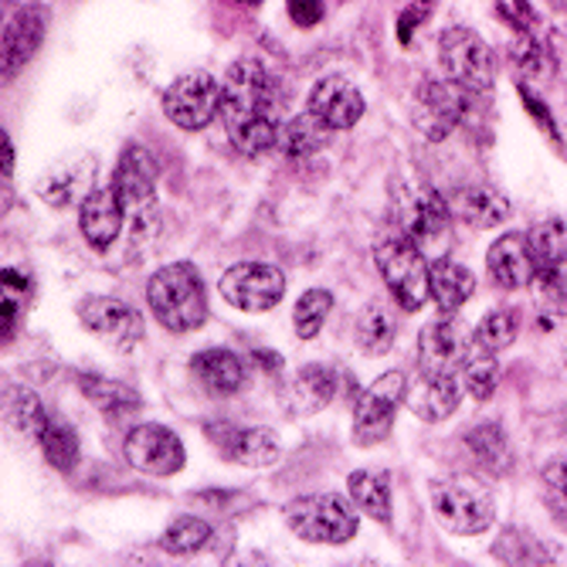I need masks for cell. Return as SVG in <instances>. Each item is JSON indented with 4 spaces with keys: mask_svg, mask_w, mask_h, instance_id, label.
Wrapping results in <instances>:
<instances>
[{
    "mask_svg": "<svg viewBox=\"0 0 567 567\" xmlns=\"http://www.w3.org/2000/svg\"><path fill=\"white\" fill-rule=\"evenodd\" d=\"M146 302L167 330L187 333L208 320V289L190 262H174L150 276Z\"/></svg>",
    "mask_w": 567,
    "mask_h": 567,
    "instance_id": "6da1fadb",
    "label": "cell"
},
{
    "mask_svg": "<svg viewBox=\"0 0 567 567\" xmlns=\"http://www.w3.org/2000/svg\"><path fill=\"white\" fill-rule=\"evenodd\" d=\"M432 509L449 534L476 537L493 527L496 503L483 480L476 476H445L432 483Z\"/></svg>",
    "mask_w": 567,
    "mask_h": 567,
    "instance_id": "7a4b0ae2",
    "label": "cell"
},
{
    "mask_svg": "<svg viewBox=\"0 0 567 567\" xmlns=\"http://www.w3.org/2000/svg\"><path fill=\"white\" fill-rule=\"evenodd\" d=\"M374 262L391 289V296L401 302V309H422L429 299V262L425 251L411 241L401 228H388L374 241Z\"/></svg>",
    "mask_w": 567,
    "mask_h": 567,
    "instance_id": "3957f363",
    "label": "cell"
},
{
    "mask_svg": "<svg viewBox=\"0 0 567 567\" xmlns=\"http://www.w3.org/2000/svg\"><path fill=\"white\" fill-rule=\"evenodd\" d=\"M394 228H401L425 255H439L449 245V200L422 184H394Z\"/></svg>",
    "mask_w": 567,
    "mask_h": 567,
    "instance_id": "277c9868",
    "label": "cell"
},
{
    "mask_svg": "<svg viewBox=\"0 0 567 567\" xmlns=\"http://www.w3.org/2000/svg\"><path fill=\"white\" fill-rule=\"evenodd\" d=\"M286 524L299 540H309V544H347L357 534L353 509L340 496H330V493L296 496L286 506Z\"/></svg>",
    "mask_w": 567,
    "mask_h": 567,
    "instance_id": "5b68a950",
    "label": "cell"
},
{
    "mask_svg": "<svg viewBox=\"0 0 567 567\" xmlns=\"http://www.w3.org/2000/svg\"><path fill=\"white\" fill-rule=\"evenodd\" d=\"M439 62L445 69V79L462 85L470 95L473 92H489L496 82V62L489 44L470 31V28H449L439 38Z\"/></svg>",
    "mask_w": 567,
    "mask_h": 567,
    "instance_id": "8992f818",
    "label": "cell"
},
{
    "mask_svg": "<svg viewBox=\"0 0 567 567\" xmlns=\"http://www.w3.org/2000/svg\"><path fill=\"white\" fill-rule=\"evenodd\" d=\"M466 99L470 92L455 85L452 79L425 75L415 85V95H411V123H415V130L425 140L442 143L466 116Z\"/></svg>",
    "mask_w": 567,
    "mask_h": 567,
    "instance_id": "52a82bcc",
    "label": "cell"
},
{
    "mask_svg": "<svg viewBox=\"0 0 567 567\" xmlns=\"http://www.w3.org/2000/svg\"><path fill=\"white\" fill-rule=\"evenodd\" d=\"M221 95L225 89L212 72L194 69L171 82L164 92V113L181 130H204L215 116H221Z\"/></svg>",
    "mask_w": 567,
    "mask_h": 567,
    "instance_id": "ba28073f",
    "label": "cell"
},
{
    "mask_svg": "<svg viewBox=\"0 0 567 567\" xmlns=\"http://www.w3.org/2000/svg\"><path fill=\"white\" fill-rule=\"evenodd\" d=\"M404 394H408V381L401 371L381 374L353 404V442L364 445V449L384 442L388 432L394 429V419H398V408L404 404Z\"/></svg>",
    "mask_w": 567,
    "mask_h": 567,
    "instance_id": "9c48e42d",
    "label": "cell"
},
{
    "mask_svg": "<svg viewBox=\"0 0 567 567\" xmlns=\"http://www.w3.org/2000/svg\"><path fill=\"white\" fill-rule=\"evenodd\" d=\"M476 343V330L458 313H442L419 333V371L422 374H462V364Z\"/></svg>",
    "mask_w": 567,
    "mask_h": 567,
    "instance_id": "30bf717a",
    "label": "cell"
},
{
    "mask_svg": "<svg viewBox=\"0 0 567 567\" xmlns=\"http://www.w3.org/2000/svg\"><path fill=\"white\" fill-rule=\"evenodd\" d=\"M218 289L241 313H266L286 296V276L266 262H238L221 276Z\"/></svg>",
    "mask_w": 567,
    "mask_h": 567,
    "instance_id": "8fae6325",
    "label": "cell"
},
{
    "mask_svg": "<svg viewBox=\"0 0 567 567\" xmlns=\"http://www.w3.org/2000/svg\"><path fill=\"white\" fill-rule=\"evenodd\" d=\"M79 320L82 327L99 337L113 350H133L143 340V317L140 309H133L130 302L116 299V296H89L79 302Z\"/></svg>",
    "mask_w": 567,
    "mask_h": 567,
    "instance_id": "7c38bea8",
    "label": "cell"
},
{
    "mask_svg": "<svg viewBox=\"0 0 567 567\" xmlns=\"http://www.w3.org/2000/svg\"><path fill=\"white\" fill-rule=\"evenodd\" d=\"M225 95L221 102H231V106H245V110H262L279 116L282 110V82L279 75L262 62V59H238L228 65L225 72Z\"/></svg>",
    "mask_w": 567,
    "mask_h": 567,
    "instance_id": "4fadbf2b",
    "label": "cell"
},
{
    "mask_svg": "<svg viewBox=\"0 0 567 567\" xmlns=\"http://www.w3.org/2000/svg\"><path fill=\"white\" fill-rule=\"evenodd\" d=\"M123 452H126L130 466L143 476H174L184 470V458H187L177 432H171L164 425H153V422L136 425L126 435Z\"/></svg>",
    "mask_w": 567,
    "mask_h": 567,
    "instance_id": "5bb4252c",
    "label": "cell"
},
{
    "mask_svg": "<svg viewBox=\"0 0 567 567\" xmlns=\"http://www.w3.org/2000/svg\"><path fill=\"white\" fill-rule=\"evenodd\" d=\"M95 157L89 153H69L59 164H51L41 177H38V197L48 204V208L65 212L82 204L95 187Z\"/></svg>",
    "mask_w": 567,
    "mask_h": 567,
    "instance_id": "9a60e30c",
    "label": "cell"
},
{
    "mask_svg": "<svg viewBox=\"0 0 567 567\" xmlns=\"http://www.w3.org/2000/svg\"><path fill=\"white\" fill-rule=\"evenodd\" d=\"M110 187L116 190L130 215H150L153 194H157V161H153V153L146 146H126Z\"/></svg>",
    "mask_w": 567,
    "mask_h": 567,
    "instance_id": "2e32d148",
    "label": "cell"
},
{
    "mask_svg": "<svg viewBox=\"0 0 567 567\" xmlns=\"http://www.w3.org/2000/svg\"><path fill=\"white\" fill-rule=\"evenodd\" d=\"M368 102L357 92V85H350L340 75H327L317 82V89L309 92V113L317 120H323L330 130H350L364 116Z\"/></svg>",
    "mask_w": 567,
    "mask_h": 567,
    "instance_id": "e0dca14e",
    "label": "cell"
},
{
    "mask_svg": "<svg viewBox=\"0 0 567 567\" xmlns=\"http://www.w3.org/2000/svg\"><path fill=\"white\" fill-rule=\"evenodd\" d=\"M486 269H489L493 282L509 289V292L530 286V279L537 272L530 238L520 235V231H506L503 238H496L489 245V251H486Z\"/></svg>",
    "mask_w": 567,
    "mask_h": 567,
    "instance_id": "ac0fdd59",
    "label": "cell"
},
{
    "mask_svg": "<svg viewBox=\"0 0 567 567\" xmlns=\"http://www.w3.org/2000/svg\"><path fill=\"white\" fill-rule=\"evenodd\" d=\"M221 120H225L231 146L238 153H245V157H259V153L272 150L279 140V116H272V113L221 102Z\"/></svg>",
    "mask_w": 567,
    "mask_h": 567,
    "instance_id": "d6986e66",
    "label": "cell"
},
{
    "mask_svg": "<svg viewBox=\"0 0 567 567\" xmlns=\"http://www.w3.org/2000/svg\"><path fill=\"white\" fill-rule=\"evenodd\" d=\"M44 28H48V18L34 4H24L8 18V24H4V51H0V55H4V79H14L34 59V51L44 41Z\"/></svg>",
    "mask_w": 567,
    "mask_h": 567,
    "instance_id": "ffe728a7",
    "label": "cell"
},
{
    "mask_svg": "<svg viewBox=\"0 0 567 567\" xmlns=\"http://www.w3.org/2000/svg\"><path fill=\"white\" fill-rule=\"evenodd\" d=\"M123 200L116 197L113 187H95L82 204H79V231L92 248H110L120 231H123Z\"/></svg>",
    "mask_w": 567,
    "mask_h": 567,
    "instance_id": "44dd1931",
    "label": "cell"
},
{
    "mask_svg": "<svg viewBox=\"0 0 567 567\" xmlns=\"http://www.w3.org/2000/svg\"><path fill=\"white\" fill-rule=\"evenodd\" d=\"M462 391H466L462 374H422L419 371V384L415 388L408 384L404 401H411V408H415V415L422 422H442L458 408Z\"/></svg>",
    "mask_w": 567,
    "mask_h": 567,
    "instance_id": "7402d4cb",
    "label": "cell"
},
{
    "mask_svg": "<svg viewBox=\"0 0 567 567\" xmlns=\"http://www.w3.org/2000/svg\"><path fill=\"white\" fill-rule=\"evenodd\" d=\"M449 208H452V218L466 221L480 231L496 228L509 218V200L496 187H486V184H470V187L452 190Z\"/></svg>",
    "mask_w": 567,
    "mask_h": 567,
    "instance_id": "603a6c76",
    "label": "cell"
},
{
    "mask_svg": "<svg viewBox=\"0 0 567 567\" xmlns=\"http://www.w3.org/2000/svg\"><path fill=\"white\" fill-rule=\"evenodd\" d=\"M337 398V371L327 364H302L286 384V404L296 415H317Z\"/></svg>",
    "mask_w": 567,
    "mask_h": 567,
    "instance_id": "cb8c5ba5",
    "label": "cell"
},
{
    "mask_svg": "<svg viewBox=\"0 0 567 567\" xmlns=\"http://www.w3.org/2000/svg\"><path fill=\"white\" fill-rule=\"evenodd\" d=\"M190 374L204 391L215 394V398H228L245 384L241 360L225 347H208V350L194 353L190 357Z\"/></svg>",
    "mask_w": 567,
    "mask_h": 567,
    "instance_id": "d4e9b609",
    "label": "cell"
},
{
    "mask_svg": "<svg viewBox=\"0 0 567 567\" xmlns=\"http://www.w3.org/2000/svg\"><path fill=\"white\" fill-rule=\"evenodd\" d=\"M79 391L89 398V404H95L102 415L113 419V422H123L130 419L133 411H140L143 398L140 391H133L130 384L116 381V378H106V374H95V371H82L79 374Z\"/></svg>",
    "mask_w": 567,
    "mask_h": 567,
    "instance_id": "484cf974",
    "label": "cell"
},
{
    "mask_svg": "<svg viewBox=\"0 0 567 567\" xmlns=\"http://www.w3.org/2000/svg\"><path fill=\"white\" fill-rule=\"evenodd\" d=\"M476 292V279L466 266L452 259H432L429 266V296L439 302L442 313H458Z\"/></svg>",
    "mask_w": 567,
    "mask_h": 567,
    "instance_id": "4316f807",
    "label": "cell"
},
{
    "mask_svg": "<svg viewBox=\"0 0 567 567\" xmlns=\"http://www.w3.org/2000/svg\"><path fill=\"white\" fill-rule=\"evenodd\" d=\"M330 133L333 130L323 120H317L313 113H306V116H296V120L279 126L276 146L286 153L289 161H309L313 153H320L330 143Z\"/></svg>",
    "mask_w": 567,
    "mask_h": 567,
    "instance_id": "83f0119b",
    "label": "cell"
},
{
    "mask_svg": "<svg viewBox=\"0 0 567 567\" xmlns=\"http://www.w3.org/2000/svg\"><path fill=\"white\" fill-rule=\"evenodd\" d=\"M4 419L24 439H41L48 422H51L41 398L28 384H8L4 388Z\"/></svg>",
    "mask_w": 567,
    "mask_h": 567,
    "instance_id": "f1b7e54d",
    "label": "cell"
},
{
    "mask_svg": "<svg viewBox=\"0 0 567 567\" xmlns=\"http://www.w3.org/2000/svg\"><path fill=\"white\" fill-rule=\"evenodd\" d=\"M347 493L360 506V513H368L378 524H391V483L384 473L357 470L347 476Z\"/></svg>",
    "mask_w": 567,
    "mask_h": 567,
    "instance_id": "f546056e",
    "label": "cell"
},
{
    "mask_svg": "<svg viewBox=\"0 0 567 567\" xmlns=\"http://www.w3.org/2000/svg\"><path fill=\"white\" fill-rule=\"evenodd\" d=\"M466 449L476 455L480 466H486L489 473H499L506 476L513 470V449H509V439L503 432V425L496 422H480L466 432Z\"/></svg>",
    "mask_w": 567,
    "mask_h": 567,
    "instance_id": "4dcf8cb0",
    "label": "cell"
},
{
    "mask_svg": "<svg viewBox=\"0 0 567 567\" xmlns=\"http://www.w3.org/2000/svg\"><path fill=\"white\" fill-rule=\"evenodd\" d=\"M398 337V317L384 302L364 306V313L357 317V347L368 357H384L394 347Z\"/></svg>",
    "mask_w": 567,
    "mask_h": 567,
    "instance_id": "1f68e13d",
    "label": "cell"
},
{
    "mask_svg": "<svg viewBox=\"0 0 567 567\" xmlns=\"http://www.w3.org/2000/svg\"><path fill=\"white\" fill-rule=\"evenodd\" d=\"M462 384L466 391L476 398V401H486L496 394V384H499V364H496V353L473 343L466 364H462Z\"/></svg>",
    "mask_w": 567,
    "mask_h": 567,
    "instance_id": "d6a6232c",
    "label": "cell"
},
{
    "mask_svg": "<svg viewBox=\"0 0 567 567\" xmlns=\"http://www.w3.org/2000/svg\"><path fill=\"white\" fill-rule=\"evenodd\" d=\"M530 292L544 317H567V272L560 266H537Z\"/></svg>",
    "mask_w": 567,
    "mask_h": 567,
    "instance_id": "836d02e7",
    "label": "cell"
},
{
    "mask_svg": "<svg viewBox=\"0 0 567 567\" xmlns=\"http://www.w3.org/2000/svg\"><path fill=\"white\" fill-rule=\"evenodd\" d=\"M38 442H41L44 458L59 473H72L75 470V462H79V435H75V429L65 419H51Z\"/></svg>",
    "mask_w": 567,
    "mask_h": 567,
    "instance_id": "e575fe53",
    "label": "cell"
},
{
    "mask_svg": "<svg viewBox=\"0 0 567 567\" xmlns=\"http://www.w3.org/2000/svg\"><path fill=\"white\" fill-rule=\"evenodd\" d=\"M517 333H520V313L509 306L489 309V313L476 323V343L493 350V353L506 350L513 340H517Z\"/></svg>",
    "mask_w": 567,
    "mask_h": 567,
    "instance_id": "d590c367",
    "label": "cell"
},
{
    "mask_svg": "<svg viewBox=\"0 0 567 567\" xmlns=\"http://www.w3.org/2000/svg\"><path fill=\"white\" fill-rule=\"evenodd\" d=\"M493 557L506 560V564H550L554 554L527 530H517V527H506L493 547Z\"/></svg>",
    "mask_w": 567,
    "mask_h": 567,
    "instance_id": "8d00e7d4",
    "label": "cell"
},
{
    "mask_svg": "<svg viewBox=\"0 0 567 567\" xmlns=\"http://www.w3.org/2000/svg\"><path fill=\"white\" fill-rule=\"evenodd\" d=\"M527 238H530L537 266H564L567 262V221L547 218V221L534 225L527 231Z\"/></svg>",
    "mask_w": 567,
    "mask_h": 567,
    "instance_id": "74e56055",
    "label": "cell"
},
{
    "mask_svg": "<svg viewBox=\"0 0 567 567\" xmlns=\"http://www.w3.org/2000/svg\"><path fill=\"white\" fill-rule=\"evenodd\" d=\"M330 309H333V296L327 289H309V292H302L299 302H296V309H292L296 337L299 340H313L323 330Z\"/></svg>",
    "mask_w": 567,
    "mask_h": 567,
    "instance_id": "f35d334b",
    "label": "cell"
},
{
    "mask_svg": "<svg viewBox=\"0 0 567 567\" xmlns=\"http://www.w3.org/2000/svg\"><path fill=\"white\" fill-rule=\"evenodd\" d=\"M276 458H279V435L272 429L259 425V429H245L241 432L235 462L251 466V470H266V466H272Z\"/></svg>",
    "mask_w": 567,
    "mask_h": 567,
    "instance_id": "ab89813d",
    "label": "cell"
},
{
    "mask_svg": "<svg viewBox=\"0 0 567 567\" xmlns=\"http://www.w3.org/2000/svg\"><path fill=\"white\" fill-rule=\"evenodd\" d=\"M212 524L208 520H200V517H177L167 534H164V550L167 554H197L212 544Z\"/></svg>",
    "mask_w": 567,
    "mask_h": 567,
    "instance_id": "60d3db41",
    "label": "cell"
},
{
    "mask_svg": "<svg viewBox=\"0 0 567 567\" xmlns=\"http://www.w3.org/2000/svg\"><path fill=\"white\" fill-rule=\"evenodd\" d=\"M31 292V279L18 269H4V309H0V327H4V340L14 337L24 296Z\"/></svg>",
    "mask_w": 567,
    "mask_h": 567,
    "instance_id": "b9f144b4",
    "label": "cell"
},
{
    "mask_svg": "<svg viewBox=\"0 0 567 567\" xmlns=\"http://www.w3.org/2000/svg\"><path fill=\"white\" fill-rule=\"evenodd\" d=\"M509 55H513V65H517L524 75H544L547 72V51L540 48V41L527 31H520L517 38H513V48H509Z\"/></svg>",
    "mask_w": 567,
    "mask_h": 567,
    "instance_id": "7bdbcfd3",
    "label": "cell"
},
{
    "mask_svg": "<svg viewBox=\"0 0 567 567\" xmlns=\"http://www.w3.org/2000/svg\"><path fill=\"white\" fill-rule=\"evenodd\" d=\"M241 432L235 422H225V419H215V422H204V435H208V442L235 462V452H238V442H241Z\"/></svg>",
    "mask_w": 567,
    "mask_h": 567,
    "instance_id": "ee69618b",
    "label": "cell"
},
{
    "mask_svg": "<svg viewBox=\"0 0 567 567\" xmlns=\"http://www.w3.org/2000/svg\"><path fill=\"white\" fill-rule=\"evenodd\" d=\"M432 11H435V0H411V4H408V8L401 11V18H398V41L408 44L411 34H415V31L429 21Z\"/></svg>",
    "mask_w": 567,
    "mask_h": 567,
    "instance_id": "f6af8a7d",
    "label": "cell"
},
{
    "mask_svg": "<svg viewBox=\"0 0 567 567\" xmlns=\"http://www.w3.org/2000/svg\"><path fill=\"white\" fill-rule=\"evenodd\" d=\"M286 11H289L292 24H299V28H313L327 14L323 0H286Z\"/></svg>",
    "mask_w": 567,
    "mask_h": 567,
    "instance_id": "bcb514c9",
    "label": "cell"
},
{
    "mask_svg": "<svg viewBox=\"0 0 567 567\" xmlns=\"http://www.w3.org/2000/svg\"><path fill=\"white\" fill-rule=\"evenodd\" d=\"M544 483L550 486V493H557L564 503H567V455H557V458H547L544 470H540Z\"/></svg>",
    "mask_w": 567,
    "mask_h": 567,
    "instance_id": "7dc6e473",
    "label": "cell"
},
{
    "mask_svg": "<svg viewBox=\"0 0 567 567\" xmlns=\"http://www.w3.org/2000/svg\"><path fill=\"white\" fill-rule=\"evenodd\" d=\"M520 95H524V102H527V106H530V113H534V120H537V123H540L544 130H550V133L557 136V126H554V116L547 113V106H544V102H540V99H537V95H534L530 89H524V85H520Z\"/></svg>",
    "mask_w": 567,
    "mask_h": 567,
    "instance_id": "c3c4849f",
    "label": "cell"
},
{
    "mask_svg": "<svg viewBox=\"0 0 567 567\" xmlns=\"http://www.w3.org/2000/svg\"><path fill=\"white\" fill-rule=\"evenodd\" d=\"M0 171H4V177L14 174V143H11L8 133L0 136Z\"/></svg>",
    "mask_w": 567,
    "mask_h": 567,
    "instance_id": "681fc988",
    "label": "cell"
},
{
    "mask_svg": "<svg viewBox=\"0 0 567 567\" xmlns=\"http://www.w3.org/2000/svg\"><path fill=\"white\" fill-rule=\"evenodd\" d=\"M231 4H245V8H259L262 0H231Z\"/></svg>",
    "mask_w": 567,
    "mask_h": 567,
    "instance_id": "f907efd6",
    "label": "cell"
}]
</instances>
